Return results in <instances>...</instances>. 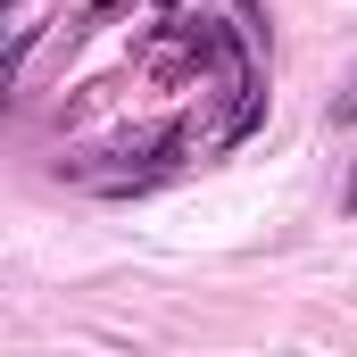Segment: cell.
Instances as JSON below:
<instances>
[{
    "instance_id": "cell-1",
    "label": "cell",
    "mask_w": 357,
    "mask_h": 357,
    "mask_svg": "<svg viewBox=\"0 0 357 357\" xmlns=\"http://www.w3.org/2000/svg\"><path fill=\"white\" fill-rule=\"evenodd\" d=\"M333 125H357V84L341 91V100H333Z\"/></svg>"
}]
</instances>
